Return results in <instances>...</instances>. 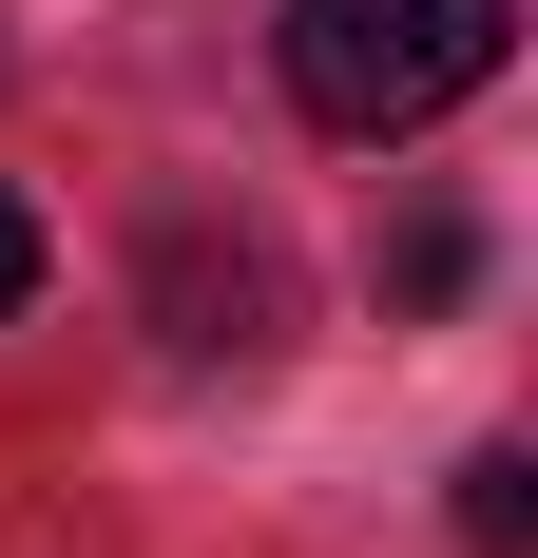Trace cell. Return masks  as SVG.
I'll list each match as a JSON object with an SVG mask.
<instances>
[{"instance_id": "6da1fadb", "label": "cell", "mask_w": 538, "mask_h": 558, "mask_svg": "<svg viewBox=\"0 0 538 558\" xmlns=\"http://www.w3.org/2000/svg\"><path fill=\"white\" fill-rule=\"evenodd\" d=\"M500 39H519L500 0H289V97L327 135H424L500 77Z\"/></svg>"}, {"instance_id": "7a4b0ae2", "label": "cell", "mask_w": 538, "mask_h": 558, "mask_svg": "<svg viewBox=\"0 0 538 558\" xmlns=\"http://www.w3.org/2000/svg\"><path fill=\"white\" fill-rule=\"evenodd\" d=\"M155 328L193 347V366H212V347H269V251L173 213V231H155Z\"/></svg>"}, {"instance_id": "3957f363", "label": "cell", "mask_w": 538, "mask_h": 558, "mask_svg": "<svg viewBox=\"0 0 538 558\" xmlns=\"http://www.w3.org/2000/svg\"><path fill=\"white\" fill-rule=\"evenodd\" d=\"M462 289H481V231H462V213H404V231H384V308H462Z\"/></svg>"}, {"instance_id": "277c9868", "label": "cell", "mask_w": 538, "mask_h": 558, "mask_svg": "<svg viewBox=\"0 0 538 558\" xmlns=\"http://www.w3.org/2000/svg\"><path fill=\"white\" fill-rule=\"evenodd\" d=\"M519 539H538V462L481 444V462H462V558H519Z\"/></svg>"}, {"instance_id": "5b68a950", "label": "cell", "mask_w": 538, "mask_h": 558, "mask_svg": "<svg viewBox=\"0 0 538 558\" xmlns=\"http://www.w3.org/2000/svg\"><path fill=\"white\" fill-rule=\"evenodd\" d=\"M20 289H39V213L0 193V308H20Z\"/></svg>"}]
</instances>
